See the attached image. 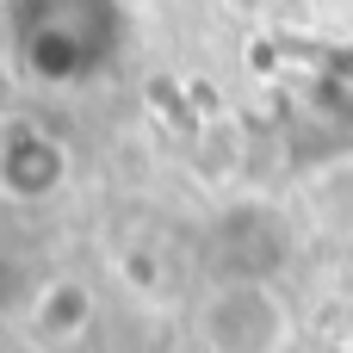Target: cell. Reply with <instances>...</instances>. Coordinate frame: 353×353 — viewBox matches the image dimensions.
<instances>
[{
    "instance_id": "6da1fadb",
    "label": "cell",
    "mask_w": 353,
    "mask_h": 353,
    "mask_svg": "<svg viewBox=\"0 0 353 353\" xmlns=\"http://www.w3.org/2000/svg\"><path fill=\"white\" fill-rule=\"evenodd\" d=\"M12 62L37 87H87L99 81L130 37L124 0H6Z\"/></svg>"
}]
</instances>
